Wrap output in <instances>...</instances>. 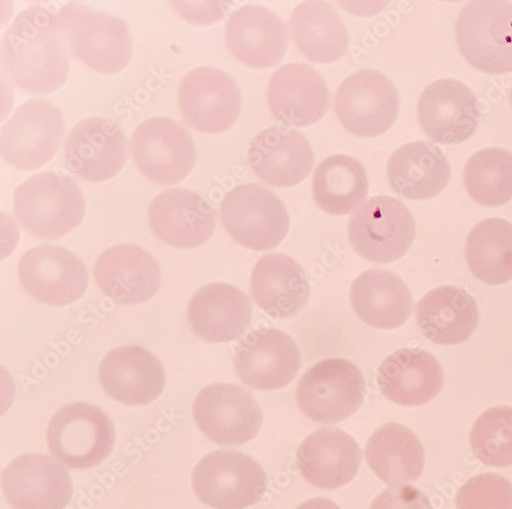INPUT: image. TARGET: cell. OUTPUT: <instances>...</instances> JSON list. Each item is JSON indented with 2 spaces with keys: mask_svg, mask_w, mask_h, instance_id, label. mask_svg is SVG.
Listing matches in <instances>:
<instances>
[{
  "mask_svg": "<svg viewBox=\"0 0 512 509\" xmlns=\"http://www.w3.org/2000/svg\"><path fill=\"white\" fill-rule=\"evenodd\" d=\"M194 419L201 432L212 442L238 446L258 436L263 411L245 389L232 384L204 388L194 403Z\"/></svg>",
  "mask_w": 512,
  "mask_h": 509,
  "instance_id": "cell-14",
  "label": "cell"
},
{
  "mask_svg": "<svg viewBox=\"0 0 512 509\" xmlns=\"http://www.w3.org/2000/svg\"><path fill=\"white\" fill-rule=\"evenodd\" d=\"M3 490L14 509H64L73 485L68 471L52 457L27 454L7 466Z\"/></svg>",
  "mask_w": 512,
  "mask_h": 509,
  "instance_id": "cell-19",
  "label": "cell"
},
{
  "mask_svg": "<svg viewBox=\"0 0 512 509\" xmlns=\"http://www.w3.org/2000/svg\"><path fill=\"white\" fill-rule=\"evenodd\" d=\"M231 54L255 69L277 66L288 49V33L283 21L262 6L248 5L234 12L226 26Z\"/></svg>",
  "mask_w": 512,
  "mask_h": 509,
  "instance_id": "cell-22",
  "label": "cell"
},
{
  "mask_svg": "<svg viewBox=\"0 0 512 509\" xmlns=\"http://www.w3.org/2000/svg\"><path fill=\"white\" fill-rule=\"evenodd\" d=\"M458 47L476 69L493 75L512 72V4L471 2L456 24Z\"/></svg>",
  "mask_w": 512,
  "mask_h": 509,
  "instance_id": "cell-5",
  "label": "cell"
},
{
  "mask_svg": "<svg viewBox=\"0 0 512 509\" xmlns=\"http://www.w3.org/2000/svg\"><path fill=\"white\" fill-rule=\"evenodd\" d=\"M47 438L54 457L72 470H85L109 457L116 433L112 419L103 410L88 403H73L53 416Z\"/></svg>",
  "mask_w": 512,
  "mask_h": 509,
  "instance_id": "cell-4",
  "label": "cell"
},
{
  "mask_svg": "<svg viewBox=\"0 0 512 509\" xmlns=\"http://www.w3.org/2000/svg\"><path fill=\"white\" fill-rule=\"evenodd\" d=\"M415 222L397 198L376 196L353 215L349 236L354 250L371 263L387 265L405 256L415 239Z\"/></svg>",
  "mask_w": 512,
  "mask_h": 509,
  "instance_id": "cell-7",
  "label": "cell"
},
{
  "mask_svg": "<svg viewBox=\"0 0 512 509\" xmlns=\"http://www.w3.org/2000/svg\"><path fill=\"white\" fill-rule=\"evenodd\" d=\"M74 55L101 74L125 69L133 57V38L122 19L71 4L58 12Z\"/></svg>",
  "mask_w": 512,
  "mask_h": 509,
  "instance_id": "cell-3",
  "label": "cell"
},
{
  "mask_svg": "<svg viewBox=\"0 0 512 509\" xmlns=\"http://www.w3.org/2000/svg\"><path fill=\"white\" fill-rule=\"evenodd\" d=\"M400 99L384 74L363 69L349 76L335 95V112L345 129L360 138L386 134L397 120Z\"/></svg>",
  "mask_w": 512,
  "mask_h": 509,
  "instance_id": "cell-9",
  "label": "cell"
},
{
  "mask_svg": "<svg viewBox=\"0 0 512 509\" xmlns=\"http://www.w3.org/2000/svg\"><path fill=\"white\" fill-rule=\"evenodd\" d=\"M18 275L25 291L40 303L67 306L80 300L89 286L87 268L70 251L42 245L24 253Z\"/></svg>",
  "mask_w": 512,
  "mask_h": 509,
  "instance_id": "cell-16",
  "label": "cell"
},
{
  "mask_svg": "<svg viewBox=\"0 0 512 509\" xmlns=\"http://www.w3.org/2000/svg\"><path fill=\"white\" fill-rule=\"evenodd\" d=\"M471 446L474 455L488 466L512 465V408L498 406L482 413L472 429Z\"/></svg>",
  "mask_w": 512,
  "mask_h": 509,
  "instance_id": "cell-38",
  "label": "cell"
},
{
  "mask_svg": "<svg viewBox=\"0 0 512 509\" xmlns=\"http://www.w3.org/2000/svg\"><path fill=\"white\" fill-rule=\"evenodd\" d=\"M388 178L392 189L409 200L438 196L451 179V166L444 153L429 142H412L390 157Z\"/></svg>",
  "mask_w": 512,
  "mask_h": 509,
  "instance_id": "cell-31",
  "label": "cell"
},
{
  "mask_svg": "<svg viewBox=\"0 0 512 509\" xmlns=\"http://www.w3.org/2000/svg\"><path fill=\"white\" fill-rule=\"evenodd\" d=\"M69 49L58 13L35 6L20 13L6 32L2 57L17 88L48 95L62 88L67 80Z\"/></svg>",
  "mask_w": 512,
  "mask_h": 509,
  "instance_id": "cell-1",
  "label": "cell"
},
{
  "mask_svg": "<svg viewBox=\"0 0 512 509\" xmlns=\"http://www.w3.org/2000/svg\"><path fill=\"white\" fill-rule=\"evenodd\" d=\"M469 270L488 285H502L512 280V224L502 219H488L469 233L465 244Z\"/></svg>",
  "mask_w": 512,
  "mask_h": 509,
  "instance_id": "cell-36",
  "label": "cell"
},
{
  "mask_svg": "<svg viewBox=\"0 0 512 509\" xmlns=\"http://www.w3.org/2000/svg\"><path fill=\"white\" fill-rule=\"evenodd\" d=\"M297 466L311 485L333 490L349 484L358 474L362 453L344 431L322 429L311 434L296 452Z\"/></svg>",
  "mask_w": 512,
  "mask_h": 509,
  "instance_id": "cell-28",
  "label": "cell"
},
{
  "mask_svg": "<svg viewBox=\"0 0 512 509\" xmlns=\"http://www.w3.org/2000/svg\"><path fill=\"white\" fill-rule=\"evenodd\" d=\"M193 332L207 343H229L250 326L252 308L248 296L226 283L200 288L188 306Z\"/></svg>",
  "mask_w": 512,
  "mask_h": 509,
  "instance_id": "cell-27",
  "label": "cell"
},
{
  "mask_svg": "<svg viewBox=\"0 0 512 509\" xmlns=\"http://www.w3.org/2000/svg\"><path fill=\"white\" fill-rule=\"evenodd\" d=\"M310 290L305 270L285 254H268L253 269V299L274 319H290L300 314L308 304Z\"/></svg>",
  "mask_w": 512,
  "mask_h": 509,
  "instance_id": "cell-29",
  "label": "cell"
},
{
  "mask_svg": "<svg viewBox=\"0 0 512 509\" xmlns=\"http://www.w3.org/2000/svg\"><path fill=\"white\" fill-rule=\"evenodd\" d=\"M95 278L110 299L122 305H139L152 299L161 282L157 261L134 245H116L95 265Z\"/></svg>",
  "mask_w": 512,
  "mask_h": 509,
  "instance_id": "cell-25",
  "label": "cell"
},
{
  "mask_svg": "<svg viewBox=\"0 0 512 509\" xmlns=\"http://www.w3.org/2000/svg\"><path fill=\"white\" fill-rule=\"evenodd\" d=\"M65 132L61 112L42 100L21 105L2 129V155L22 171L44 166L56 155Z\"/></svg>",
  "mask_w": 512,
  "mask_h": 509,
  "instance_id": "cell-13",
  "label": "cell"
},
{
  "mask_svg": "<svg viewBox=\"0 0 512 509\" xmlns=\"http://www.w3.org/2000/svg\"><path fill=\"white\" fill-rule=\"evenodd\" d=\"M374 474L392 487L417 481L424 468V449L418 437L403 424L391 422L379 428L366 447Z\"/></svg>",
  "mask_w": 512,
  "mask_h": 509,
  "instance_id": "cell-33",
  "label": "cell"
},
{
  "mask_svg": "<svg viewBox=\"0 0 512 509\" xmlns=\"http://www.w3.org/2000/svg\"><path fill=\"white\" fill-rule=\"evenodd\" d=\"M99 378L107 395L128 406L152 403L165 387L162 363L138 346H123L107 354Z\"/></svg>",
  "mask_w": 512,
  "mask_h": 509,
  "instance_id": "cell-24",
  "label": "cell"
},
{
  "mask_svg": "<svg viewBox=\"0 0 512 509\" xmlns=\"http://www.w3.org/2000/svg\"><path fill=\"white\" fill-rule=\"evenodd\" d=\"M480 116L474 92L455 79L433 82L418 101L423 131L443 145H458L471 138L478 130Z\"/></svg>",
  "mask_w": 512,
  "mask_h": 509,
  "instance_id": "cell-18",
  "label": "cell"
},
{
  "mask_svg": "<svg viewBox=\"0 0 512 509\" xmlns=\"http://www.w3.org/2000/svg\"><path fill=\"white\" fill-rule=\"evenodd\" d=\"M65 159L69 171L81 179L105 182L122 171L130 159V145L113 120L90 117L68 135Z\"/></svg>",
  "mask_w": 512,
  "mask_h": 509,
  "instance_id": "cell-17",
  "label": "cell"
},
{
  "mask_svg": "<svg viewBox=\"0 0 512 509\" xmlns=\"http://www.w3.org/2000/svg\"><path fill=\"white\" fill-rule=\"evenodd\" d=\"M456 509H512V484L498 474L476 476L459 489Z\"/></svg>",
  "mask_w": 512,
  "mask_h": 509,
  "instance_id": "cell-39",
  "label": "cell"
},
{
  "mask_svg": "<svg viewBox=\"0 0 512 509\" xmlns=\"http://www.w3.org/2000/svg\"><path fill=\"white\" fill-rule=\"evenodd\" d=\"M221 217L235 241L256 251L277 247L290 227L281 199L255 184L242 185L228 193L222 202Z\"/></svg>",
  "mask_w": 512,
  "mask_h": 509,
  "instance_id": "cell-10",
  "label": "cell"
},
{
  "mask_svg": "<svg viewBox=\"0 0 512 509\" xmlns=\"http://www.w3.org/2000/svg\"><path fill=\"white\" fill-rule=\"evenodd\" d=\"M248 160L256 176L277 188L302 183L315 164L310 142L300 132L282 125L270 127L251 141Z\"/></svg>",
  "mask_w": 512,
  "mask_h": 509,
  "instance_id": "cell-21",
  "label": "cell"
},
{
  "mask_svg": "<svg viewBox=\"0 0 512 509\" xmlns=\"http://www.w3.org/2000/svg\"><path fill=\"white\" fill-rule=\"evenodd\" d=\"M15 212L33 235L56 240L73 231L85 215L83 195L69 177L42 173L27 179L15 191Z\"/></svg>",
  "mask_w": 512,
  "mask_h": 509,
  "instance_id": "cell-2",
  "label": "cell"
},
{
  "mask_svg": "<svg viewBox=\"0 0 512 509\" xmlns=\"http://www.w3.org/2000/svg\"><path fill=\"white\" fill-rule=\"evenodd\" d=\"M366 381L362 371L345 359L323 360L298 381L296 402L313 421L336 423L353 415L363 404Z\"/></svg>",
  "mask_w": 512,
  "mask_h": 509,
  "instance_id": "cell-8",
  "label": "cell"
},
{
  "mask_svg": "<svg viewBox=\"0 0 512 509\" xmlns=\"http://www.w3.org/2000/svg\"><path fill=\"white\" fill-rule=\"evenodd\" d=\"M290 28L298 49L311 61L329 64L349 48L347 29L336 11L324 2H306L292 12Z\"/></svg>",
  "mask_w": 512,
  "mask_h": 509,
  "instance_id": "cell-34",
  "label": "cell"
},
{
  "mask_svg": "<svg viewBox=\"0 0 512 509\" xmlns=\"http://www.w3.org/2000/svg\"><path fill=\"white\" fill-rule=\"evenodd\" d=\"M464 186L480 205L499 207L512 199V153L501 148L477 152L465 165Z\"/></svg>",
  "mask_w": 512,
  "mask_h": 509,
  "instance_id": "cell-37",
  "label": "cell"
},
{
  "mask_svg": "<svg viewBox=\"0 0 512 509\" xmlns=\"http://www.w3.org/2000/svg\"><path fill=\"white\" fill-rule=\"evenodd\" d=\"M312 189L316 204L326 214L350 215L368 195L366 169L351 156L327 157L316 168Z\"/></svg>",
  "mask_w": 512,
  "mask_h": 509,
  "instance_id": "cell-35",
  "label": "cell"
},
{
  "mask_svg": "<svg viewBox=\"0 0 512 509\" xmlns=\"http://www.w3.org/2000/svg\"><path fill=\"white\" fill-rule=\"evenodd\" d=\"M416 320L424 337L440 346L467 341L480 321L478 305L463 288L443 285L426 293L417 305Z\"/></svg>",
  "mask_w": 512,
  "mask_h": 509,
  "instance_id": "cell-30",
  "label": "cell"
},
{
  "mask_svg": "<svg viewBox=\"0 0 512 509\" xmlns=\"http://www.w3.org/2000/svg\"><path fill=\"white\" fill-rule=\"evenodd\" d=\"M134 160L152 182L173 186L183 182L196 164V149L185 127L173 119L153 117L132 137Z\"/></svg>",
  "mask_w": 512,
  "mask_h": 509,
  "instance_id": "cell-11",
  "label": "cell"
},
{
  "mask_svg": "<svg viewBox=\"0 0 512 509\" xmlns=\"http://www.w3.org/2000/svg\"><path fill=\"white\" fill-rule=\"evenodd\" d=\"M351 303L356 315L377 329H396L412 315L413 300L404 281L386 270H368L353 283Z\"/></svg>",
  "mask_w": 512,
  "mask_h": 509,
  "instance_id": "cell-32",
  "label": "cell"
},
{
  "mask_svg": "<svg viewBox=\"0 0 512 509\" xmlns=\"http://www.w3.org/2000/svg\"><path fill=\"white\" fill-rule=\"evenodd\" d=\"M234 365L243 383L256 390L287 387L300 372L301 351L293 338L274 328L248 333L238 344Z\"/></svg>",
  "mask_w": 512,
  "mask_h": 509,
  "instance_id": "cell-15",
  "label": "cell"
},
{
  "mask_svg": "<svg viewBox=\"0 0 512 509\" xmlns=\"http://www.w3.org/2000/svg\"><path fill=\"white\" fill-rule=\"evenodd\" d=\"M268 103L274 116L288 126H310L327 113L330 94L323 77L310 65L287 64L272 76Z\"/></svg>",
  "mask_w": 512,
  "mask_h": 509,
  "instance_id": "cell-23",
  "label": "cell"
},
{
  "mask_svg": "<svg viewBox=\"0 0 512 509\" xmlns=\"http://www.w3.org/2000/svg\"><path fill=\"white\" fill-rule=\"evenodd\" d=\"M510 103H511V107H512V89H511V92H510Z\"/></svg>",
  "mask_w": 512,
  "mask_h": 509,
  "instance_id": "cell-43",
  "label": "cell"
},
{
  "mask_svg": "<svg viewBox=\"0 0 512 509\" xmlns=\"http://www.w3.org/2000/svg\"><path fill=\"white\" fill-rule=\"evenodd\" d=\"M296 509H340L334 502L327 498L319 497L306 501Z\"/></svg>",
  "mask_w": 512,
  "mask_h": 509,
  "instance_id": "cell-42",
  "label": "cell"
},
{
  "mask_svg": "<svg viewBox=\"0 0 512 509\" xmlns=\"http://www.w3.org/2000/svg\"><path fill=\"white\" fill-rule=\"evenodd\" d=\"M175 9L191 23L200 25L216 22L222 19L227 5L222 3H176Z\"/></svg>",
  "mask_w": 512,
  "mask_h": 509,
  "instance_id": "cell-41",
  "label": "cell"
},
{
  "mask_svg": "<svg viewBox=\"0 0 512 509\" xmlns=\"http://www.w3.org/2000/svg\"><path fill=\"white\" fill-rule=\"evenodd\" d=\"M179 106L184 119L204 134H222L231 129L242 110V97L235 80L216 67H199L182 79Z\"/></svg>",
  "mask_w": 512,
  "mask_h": 509,
  "instance_id": "cell-12",
  "label": "cell"
},
{
  "mask_svg": "<svg viewBox=\"0 0 512 509\" xmlns=\"http://www.w3.org/2000/svg\"><path fill=\"white\" fill-rule=\"evenodd\" d=\"M370 509H433L430 498L413 486L384 490L372 502Z\"/></svg>",
  "mask_w": 512,
  "mask_h": 509,
  "instance_id": "cell-40",
  "label": "cell"
},
{
  "mask_svg": "<svg viewBox=\"0 0 512 509\" xmlns=\"http://www.w3.org/2000/svg\"><path fill=\"white\" fill-rule=\"evenodd\" d=\"M149 222L164 243L189 249L210 239L217 227V214L198 194L174 188L154 198L149 207Z\"/></svg>",
  "mask_w": 512,
  "mask_h": 509,
  "instance_id": "cell-20",
  "label": "cell"
},
{
  "mask_svg": "<svg viewBox=\"0 0 512 509\" xmlns=\"http://www.w3.org/2000/svg\"><path fill=\"white\" fill-rule=\"evenodd\" d=\"M197 497L216 509H244L265 495L268 477L262 466L238 451L220 450L206 455L192 477Z\"/></svg>",
  "mask_w": 512,
  "mask_h": 509,
  "instance_id": "cell-6",
  "label": "cell"
},
{
  "mask_svg": "<svg viewBox=\"0 0 512 509\" xmlns=\"http://www.w3.org/2000/svg\"><path fill=\"white\" fill-rule=\"evenodd\" d=\"M444 371L437 358L421 349H401L381 363L377 385L381 394L402 406L434 400L444 387Z\"/></svg>",
  "mask_w": 512,
  "mask_h": 509,
  "instance_id": "cell-26",
  "label": "cell"
}]
</instances>
